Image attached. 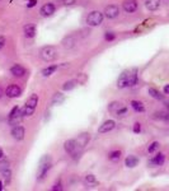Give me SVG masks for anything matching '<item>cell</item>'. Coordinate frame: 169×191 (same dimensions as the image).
<instances>
[{"label":"cell","instance_id":"cell-23","mask_svg":"<svg viewBox=\"0 0 169 191\" xmlns=\"http://www.w3.org/2000/svg\"><path fill=\"white\" fill-rule=\"evenodd\" d=\"M131 107L136 112H144L145 111V107H144V105L140 101H131Z\"/></svg>","mask_w":169,"mask_h":191},{"label":"cell","instance_id":"cell-33","mask_svg":"<svg viewBox=\"0 0 169 191\" xmlns=\"http://www.w3.org/2000/svg\"><path fill=\"white\" fill-rule=\"evenodd\" d=\"M154 117H156V118H163V120H168L169 115H168L166 112H158V113H155Z\"/></svg>","mask_w":169,"mask_h":191},{"label":"cell","instance_id":"cell-35","mask_svg":"<svg viewBox=\"0 0 169 191\" xmlns=\"http://www.w3.org/2000/svg\"><path fill=\"white\" fill-rule=\"evenodd\" d=\"M126 112H127V108H126V107H122V108H119V110H118L116 113H117L118 116H124Z\"/></svg>","mask_w":169,"mask_h":191},{"label":"cell","instance_id":"cell-40","mask_svg":"<svg viewBox=\"0 0 169 191\" xmlns=\"http://www.w3.org/2000/svg\"><path fill=\"white\" fill-rule=\"evenodd\" d=\"M62 3H64L65 5H70V4H74L75 0H62Z\"/></svg>","mask_w":169,"mask_h":191},{"label":"cell","instance_id":"cell-4","mask_svg":"<svg viewBox=\"0 0 169 191\" xmlns=\"http://www.w3.org/2000/svg\"><path fill=\"white\" fill-rule=\"evenodd\" d=\"M103 17L104 14L98 12V10H94L92 13L88 14L87 17V25L90 26V27H97V26H99L101 23L103 22Z\"/></svg>","mask_w":169,"mask_h":191},{"label":"cell","instance_id":"cell-37","mask_svg":"<svg viewBox=\"0 0 169 191\" xmlns=\"http://www.w3.org/2000/svg\"><path fill=\"white\" fill-rule=\"evenodd\" d=\"M52 190H54V191H57V190H62V186H61V182H56V183L54 185V187H52Z\"/></svg>","mask_w":169,"mask_h":191},{"label":"cell","instance_id":"cell-19","mask_svg":"<svg viewBox=\"0 0 169 191\" xmlns=\"http://www.w3.org/2000/svg\"><path fill=\"white\" fill-rule=\"evenodd\" d=\"M88 140H89V136H88V134H80L79 136H78V139H77V141H78V144H79V147L80 148H83L84 145H87V143H88Z\"/></svg>","mask_w":169,"mask_h":191},{"label":"cell","instance_id":"cell-14","mask_svg":"<svg viewBox=\"0 0 169 191\" xmlns=\"http://www.w3.org/2000/svg\"><path fill=\"white\" fill-rule=\"evenodd\" d=\"M23 31H24V35H26V37H28V38H32V37L36 36V26H34V25H31V23H29V25L24 26Z\"/></svg>","mask_w":169,"mask_h":191},{"label":"cell","instance_id":"cell-41","mask_svg":"<svg viewBox=\"0 0 169 191\" xmlns=\"http://www.w3.org/2000/svg\"><path fill=\"white\" fill-rule=\"evenodd\" d=\"M85 80H87V77H85L84 74H80V75H79V82H80V83H85Z\"/></svg>","mask_w":169,"mask_h":191},{"label":"cell","instance_id":"cell-7","mask_svg":"<svg viewBox=\"0 0 169 191\" xmlns=\"http://www.w3.org/2000/svg\"><path fill=\"white\" fill-rule=\"evenodd\" d=\"M20 93H22L20 88L18 85H15V84H12V85L7 87V89H5V94L8 96L9 98H17V97L20 96Z\"/></svg>","mask_w":169,"mask_h":191},{"label":"cell","instance_id":"cell-18","mask_svg":"<svg viewBox=\"0 0 169 191\" xmlns=\"http://www.w3.org/2000/svg\"><path fill=\"white\" fill-rule=\"evenodd\" d=\"M145 5H146V8L150 12H154L160 7V0H146V2H145Z\"/></svg>","mask_w":169,"mask_h":191},{"label":"cell","instance_id":"cell-24","mask_svg":"<svg viewBox=\"0 0 169 191\" xmlns=\"http://www.w3.org/2000/svg\"><path fill=\"white\" fill-rule=\"evenodd\" d=\"M64 100H65V97H64L62 93H55L54 98H52V103L54 105H60V103L64 102Z\"/></svg>","mask_w":169,"mask_h":191},{"label":"cell","instance_id":"cell-43","mask_svg":"<svg viewBox=\"0 0 169 191\" xmlns=\"http://www.w3.org/2000/svg\"><path fill=\"white\" fill-rule=\"evenodd\" d=\"M4 158V150H3V148L0 147V159H3Z\"/></svg>","mask_w":169,"mask_h":191},{"label":"cell","instance_id":"cell-28","mask_svg":"<svg viewBox=\"0 0 169 191\" xmlns=\"http://www.w3.org/2000/svg\"><path fill=\"white\" fill-rule=\"evenodd\" d=\"M149 94L153 98H155V100H163V94H160L156 89H154V88H150L149 89Z\"/></svg>","mask_w":169,"mask_h":191},{"label":"cell","instance_id":"cell-21","mask_svg":"<svg viewBox=\"0 0 169 191\" xmlns=\"http://www.w3.org/2000/svg\"><path fill=\"white\" fill-rule=\"evenodd\" d=\"M37 103H38V96L37 94H32L31 97L27 100V106H29V107H32V108H36V106H37Z\"/></svg>","mask_w":169,"mask_h":191},{"label":"cell","instance_id":"cell-17","mask_svg":"<svg viewBox=\"0 0 169 191\" xmlns=\"http://www.w3.org/2000/svg\"><path fill=\"white\" fill-rule=\"evenodd\" d=\"M164 161H165V156H164L163 153H158V154L149 162V164H150V166H161V164L164 163Z\"/></svg>","mask_w":169,"mask_h":191},{"label":"cell","instance_id":"cell-12","mask_svg":"<svg viewBox=\"0 0 169 191\" xmlns=\"http://www.w3.org/2000/svg\"><path fill=\"white\" fill-rule=\"evenodd\" d=\"M55 10H56V8H55V5L52 3H47V4H45L41 8V14L43 17H50V15H52L55 13Z\"/></svg>","mask_w":169,"mask_h":191},{"label":"cell","instance_id":"cell-25","mask_svg":"<svg viewBox=\"0 0 169 191\" xmlns=\"http://www.w3.org/2000/svg\"><path fill=\"white\" fill-rule=\"evenodd\" d=\"M8 170H10L9 162L5 161V159H0V173H3L5 171H8Z\"/></svg>","mask_w":169,"mask_h":191},{"label":"cell","instance_id":"cell-1","mask_svg":"<svg viewBox=\"0 0 169 191\" xmlns=\"http://www.w3.org/2000/svg\"><path fill=\"white\" fill-rule=\"evenodd\" d=\"M137 83V69H129L125 70L122 74L119 75L117 85L118 88H125V87H132Z\"/></svg>","mask_w":169,"mask_h":191},{"label":"cell","instance_id":"cell-38","mask_svg":"<svg viewBox=\"0 0 169 191\" xmlns=\"http://www.w3.org/2000/svg\"><path fill=\"white\" fill-rule=\"evenodd\" d=\"M140 130H141V125H140V123H136L135 126H134V131L135 133H140Z\"/></svg>","mask_w":169,"mask_h":191},{"label":"cell","instance_id":"cell-11","mask_svg":"<svg viewBox=\"0 0 169 191\" xmlns=\"http://www.w3.org/2000/svg\"><path fill=\"white\" fill-rule=\"evenodd\" d=\"M122 8L127 13H134L137 9V2L136 0H125L122 4Z\"/></svg>","mask_w":169,"mask_h":191},{"label":"cell","instance_id":"cell-5","mask_svg":"<svg viewBox=\"0 0 169 191\" xmlns=\"http://www.w3.org/2000/svg\"><path fill=\"white\" fill-rule=\"evenodd\" d=\"M23 112H22V108L19 107H14L12 110V112L9 113V124L12 126H15V125H19V123L22 121L23 118Z\"/></svg>","mask_w":169,"mask_h":191},{"label":"cell","instance_id":"cell-34","mask_svg":"<svg viewBox=\"0 0 169 191\" xmlns=\"http://www.w3.org/2000/svg\"><path fill=\"white\" fill-rule=\"evenodd\" d=\"M114 38H116V35L113 32H106V35H104V40L106 41H113Z\"/></svg>","mask_w":169,"mask_h":191},{"label":"cell","instance_id":"cell-31","mask_svg":"<svg viewBox=\"0 0 169 191\" xmlns=\"http://www.w3.org/2000/svg\"><path fill=\"white\" fill-rule=\"evenodd\" d=\"M159 149V143L158 141H153L151 144L149 145V148H148V152L149 153H154V152H156Z\"/></svg>","mask_w":169,"mask_h":191},{"label":"cell","instance_id":"cell-42","mask_svg":"<svg viewBox=\"0 0 169 191\" xmlns=\"http://www.w3.org/2000/svg\"><path fill=\"white\" fill-rule=\"evenodd\" d=\"M164 93H165V94H169V84H166V85L164 87Z\"/></svg>","mask_w":169,"mask_h":191},{"label":"cell","instance_id":"cell-16","mask_svg":"<svg viewBox=\"0 0 169 191\" xmlns=\"http://www.w3.org/2000/svg\"><path fill=\"white\" fill-rule=\"evenodd\" d=\"M125 164L129 168H134V167H136L139 164V158L135 156H127L125 159Z\"/></svg>","mask_w":169,"mask_h":191},{"label":"cell","instance_id":"cell-30","mask_svg":"<svg viewBox=\"0 0 169 191\" xmlns=\"http://www.w3.org/2000/svg\"><path fill=\"white\" fill-rule=\"evenodd\" d=\"M84 181H85L87 185H95V183H97L94 175H88V176H85V180H84Z\"/></svg>","mask_w":169,"mask_h":191},{"label":"cell","instance_id":"cell-3","mask_svg":"<svg viewBox=\"0 0 169 191\" xmlns=\"http://www.w3.org/2000/svg\"><path fill=\"white\" fill-rule=\"evenodd\" d=\"M40 54H41V57L45 61H47V63H51V61H54L57 57V51H56V49H55L54 46H45V47H42Z\"/></svg>","mask_w":169,"mask_h":191},{"label":"cell","instance_id":"cell-22","mask_svg":"<svg viewBox=\"0 0 169 191\" xmlns=\"http://www.w3.org/2000/svg\"><path fill=\"white\" fill-rule=\"evenodd\" d=\"M122 107H124V105H122V103L114 101V102L109 103V106H108V111H109V112H114V113H116L119 108H122Z\"/></svg>","mask_w":169,"mask_h":191},{"label":"cell","instance_id":"cell-13","mask_svg":"<svg viewBox=\"0 0 169 191\" xmlns=\"http://www.w3.org/2000/svg\"><path fill=\"white\" fill-rule=\"evenodd\" d=\"M10 73L14 77H17V78H22L24 74H26V69H24L22 65H19V64H15V65H13L10 68Z\"/></svg>","mask_w":169,"mask_h":191},{"label":"cell","instance_id":"cell-29","mask_svg":"<svg viewBox=\"0 0 169 191\" xmlns=\"http://www.w3.org/2000/svg\"><path fill=\"white\" fill-rule=\"evenodd\" d=\"M22 112H23V115L24 116H31V115H33V112H34V108H32V107H29V106H24L23 108H22Z\"/></svg>","mask_w":169,"mask_h":191},{"label":"cell","instance_id":"cell-15","mask_svg":"<svg viewBox=\"0 0 169 191\" xmlns=\"http://www.w3.org/2000/svg\"><path fill=\"white\" fill-rule=\"evenodd\" d=\"M75 43H77V40H75L74 36H67V37H65L62 40V45H64L65 49H67V50L72 49V47L75 46Z\"/></svg>","mask_w":169,"mask_h":191},{"label":"cell","instance_id":"cell-8","mask_svg":"<svg viewBox=\"0 0 169 191\" xmlns=\"http://www.w3.org/2000/svg\"><path fill=\"white\" fill-rule=\"evenodd\" d=\"M104 17H107L108 19H113V18H116L118 14H119V9H118V7L117 5H108V7H106V9H104Z\"/></svg>","mask_w":169,"mask_h":191},{"label":"cell","instance_id":"cell-36","mask_svg":"<svg viewBox=\"0 0 169 191\" xmlns=\"http://www.w3.org/2000/svg\"><path fill=\"white\" fill-rule=\"evenodd\" d=\"M4 45H5V37L3 35H0V50L4 47Z\"/></svg>","mask_w":169,"mask_h":191},{"label":"cell","instance_id":"cell-6","mask_svg":"<svg viewBox=\"0 0 169 191\" xmlns=\"http://www.w3.org/2000/svg\"><path fill=\"white\" fill-rule=\"evenodd\" d=\"M64 149H65V152H66L67 154L74 156V154L78 153V150L80 149V147H79V144H78L77 139H69V140H66V141L64 143Z\"/></svg>","mask_w":169,"mask_h":191},{"label":"cell","instance_id":"cell-9","mask_svg":"<svg viewBox=\"0 0 169 191\" xmlns=\"http://www.w3.org/2000/svg\"><path fill=\"white\" fill-rule=\"evenodd\" d=\"M114 128H116V123H114L113 120H107V121H104V123L99 126L98 133H99V134H106V133L112 131Z\"/></svg>","mask_w":169,"mask_h":191},{"label":"cell","instance_id":"cell-10","mask_svg":"<svg viewBox=\"0 0 169 191\" xmlns=\"http://www.w3.org/2000/svg\"><path fill=\"white\" fill-rule=\"evenodd\" d=\"M24 134H26V131H24L23 126H20V125L13 126V129H12V136L15 140H23L24 139Z\"/></svg>","mask_w":169,"mask_h":191},{"label":"cell","instance_id":"cell-20","mask_svg":"<svg viewBox=\"0 0 169 191\" xmlns=\"http://www.w3.org/2000/svg\"><path fill=\"white\" fill-rule=\"evenodd\" d=\"M56 70H57V65H51V66H47V68H45V69L42 70V75H43V77H48V75L54 74Z\"/></svg>","mask_w":169,"mask_h":191},{"label":"cell","instance_id":"cell-2","mask_svg":"<svg viewBox=\"0 0 169 191\" xmlns=\"http://www.w3.org/2000/svg\"><path fill=\"white\" fill-rule=\"evenodd\" d=\"M52 167V159L50 156H43L40 161V167H38V173H37V178L38 180H43L47 175V172L50 171V168Z\"/></svg>","mask_w":169,"mask_h":191},{"label":"cell","instance_id":"cell-32","mask_svg":"<svg viewBox=\"0 0 169 191\" xmlns=\"http://www.w3.org/2000/svg\"><path fill=\"white\" fill-rule=\"evenodd\" d=\"M2 175H3V177H4V180H5V183H9V182H10V178H12V171L8 170V171L3 172Z\"/></svg>","mask_w":169,"mask_h":191},{"label":"cell","instance_id":"cell-39","mask_svg":"<svg viewBox=\"0 0 169 191\" xmlns=\"http://www.w3.org/2000/svg\"><path fill=\"white\" fill-rule=\"evenodd\" d=\"M36 4H37V0H29V3L27 4V7L28 8H33Z\"/></svg>","mask_w":169,"mask_h":191},{"label":"cell","instance_id":"cell-27","mask_svg":"<svg viewBox=\"0 0 169 191\" xmlns=\"http://www.w3.org/2000/svg\"><path fill=\"white\" fill-rule=\"evenodd\" d=\"M77 85V80H74V79H72V80H69V82H66L64 85H62V89L64 90H71L72 88H74Z\"/></svg>","mask_w":169,"mask_h":191},{"label":"cell","instance_id":"cell-44","mask_svg":"<svg viewBox=\"0 0 169 191\" xmlns=\"http://www.w3.org/2000/svg\"><path fill=\"white\" fill-rule=\"evenodd\" d=\"M2 190H3V182L0 181V191H2Z\"/></svg>","mask_w":169,"mask_h":191},{"label":"cell","instance_id":"cell-26","mask_svg":"<svg viewBox=\"0 0 169 191\" xmlns=\"http://www.w3.org/2000/svg\"><path fill=\"white\" fill-rule=\"evenodd\" d=\"M108 158H109V161H112V162H117V161H119V158H121V152H119V150H113V152H111V153L108 154Z\"/></svg>","mask_w":169,"mask_h":191}]
</instances>
